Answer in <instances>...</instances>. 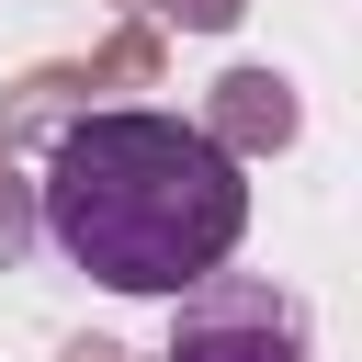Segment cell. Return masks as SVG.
<instances>
[{
	"label": "cell",
	"mask_w": 362,
	"mask_h": 362,
	"mask_svg": "<svg viewBox=\"0 0 362 362\" xmlns=\"http://www.w3.org/2000/svg\"><path fill=\"white\" fill-rule=\"evenodd\" d=\"M305 305L260 272H204L192 294H170V362H305Z\"/></svg>",
	"instance_id": "obj_2"
},
{
	"label": "cell",
	"mask_w": 362,
	"mask_h": 362,
	"mask_svg": "<svg viewBox=\"0 0 362 362\" xmlns=\"http://www.w3.org/2000/svg\"><path fill=\"white\" fill-rule=\"evenodd\" d=\"M34 192L45 238L102 294H192L249 238V170L192 113H79Z\"/></svg>",
	"instance_id": "obj_1"
}]
</instances>
